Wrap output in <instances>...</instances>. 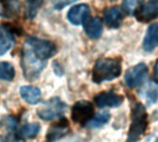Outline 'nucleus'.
I'll return each mask as SVG.
<instances>
[{
	"instance_id": "nucleus-7",
	"label": "nucleus",
	"mask_w": 158,
	"mask_h": 142,
	"mask_svg": "<svg viewBox=\"0 0 158 142\" xmlns=\"http://www.w3.org/2000/svg\"><path fill=\"white\" fill-rule=\"evenodd\" d=\"M148 68L144 63H139L129 68L125 75V82L130 88H136L142 85L147 76Z\"/></svg>"
},
{
	"instance_id": "nucleus-12",
	"label": "nucleus",
	"mask_w": 158,
	"mask_h": 142,
	"mask_svg": "<svg viewBox=\"0 0 158 142\" xmlns=\"http://www.w3.org/2000/svg\"><path fill=\"white\" fill-rule=\"evenodd\" d=\"M69 130V123L66 119H62L60 122L52 124L46 136V139L48 142H54L60 137L64 136Z\"/></svg>"
},
{
	"instance_id": "nucleus-17",
	"label": "nucleus",
	"mask_w": 158,
	"mask_h": 142,
	"mask_svg": "<svg viewBox=\"0 0 158 142\" xmlns=\"http://www.w3.org/2000/svg\"><path fill=\"white\" fill-rule=\"evenodd\" d=\"M20 94L27 103L35 105L41 100V91L39 88L31 86L22 87L20 89Z\"/></svg>"
},
{
	"instance_id": "nucleus-1",
	"label": "nucleus",
	"mask_w": 158,
	"mask_h": 142,
	"mask_svg": "<svg viewBox=\"0 0 158 142\" xmlns=\"http://www.w3.org/2000/svg\"><path fill=\"white\" fill-rule=\"evenodd\" d=\"M121 59L119 58H102L94 65L92 79L95 83L111 81L121 75Z\"/></svg>"
},
{
	"instance_id": "nucleus-13",
	"label": "nucleus",
	"mask_w": 158,
	"mask_h": 142,
	"mask_svg": "<svg viewBox=\"0 0 158 142\" xmlns=\"http://www.w3.org/2000/svg\"><path fill=\"white\" fill-rule=\"evenodd\" d=\"M158 46V23L152 24L143 39V48L147 52L152 51Z\"/></svg>"
},
{
	"instance_id": "nucleus-18",
	"label": "nucleus",
	"mask_w": 158,
	"mask_h": 142,
	"mask_svg": "<svg viewBox=\"0 0 158 142\" xmlns=\"http://www.w3.org/2000/svg\"><path fill=\"white\" fill-rule=\"evenodd\" d=\"M40 131V125L37 123L25 124L18 132V137L22 139H31L37 136Z\"/></svg>"
},
{
	"instance_id": "nucleus-11",
	"label": "nucleus",
	"mask_w": 158,
	"mask_h": 142,
	"mask_svg": "<svg viewBox=\"0 0 158 142\" xmlns=\"http://www.w3.org/2000/svg\"><path fill=\"white\" fill-rule=\"evenodd\" d=\"M14 43V35L10 26L7 24L0 25V56L7 53Z\"/></svg>"
},
{
	"instance_id": "nucleus-10",
	"label": "nucleus",
	"mask_w": 158,
	"mask_h": 142,
	"mask_svg": "<svg viewBox=\"0 0 158 142\" xmlns=\"http://www.w3.org/2000/svg\"><path fill=\"white\" fill-rule=\"evenodd\" d=\"M123 97L114 92H102L94 98L96 105L100 108L104 107H117L122 104Z\"/></svg>"
},
{
	"instance_id": "nucleus-23",
	"label": "nucleus",
	"mask_w": 158,
	"mask_h": 142,
	"mask_svg": "<svg viewBox=\"0 0 158 142\" xmlns=\"http://www.w3.org/2000/svg\"><path fill=\"white\" fill-rule=\"evenodd\" d=\"M77 0H54V7L57 10H61L66 6L76 2Z\"/></svg>"
},
{
	"instance_id": "nucleus-2",
	"label": "nucleus",
	"mask_w": 158,
	"mask_h": 142,
	"mask_svg": "<svg viewBox=\"0 0 158 142\" xmlns=\"http://www.w3.org/2000/svg\"><path fill=\"white\" fill-rule=\"evenodd\" d=\"M45 65V60L38 59L30 47L25 43L22 56V67L25 78L29 81L35 80L39 76Z\"/></svg>"
},
{
	"instance_id": "nucleus-3",
	"label": "nucleus",
	"mask_w": 158,
	"mask_h": 142,
	"mask_svg": "<svg viewBox=\"0 0 158 142\" xmlns=\"http://www.w3.org/2000/svg\"><path fill=\"white\" fill-rule=\"evenodd\" d=\"M147 112L141 103H136L132 110V122L127 142H138L147 128Z\"/></svg>"
},
{
	"instance_id": "nucleus-14",
	"label": "nucleus",
	"mask_w": 158,
	"mask_h": 142,
	"mask_svg": "<svg viewBox=\"0 0 158 142\" xmlns=\"http://www.w3.org/2000/svg\"><path fill=\"white\" fill-rule=\"evenodd\" d=\"M84 29L86 34L90 37L97 39L102 34V22L100 18L94 17L88 19L84 22Z\"/></svg>"
},
{
	"instance_id": "nucleus-9",
	"label": "nucleus",
	"mask_w": 158,
	"mask_h": 142,
	"mask_svg": "<svg viewBox=\"0 0 158 142\" xmlns=\"http://www.w3.org/2000/svg\"><path fill=\"white\" fill-rule=\"evenodd\" d=\"M89 13H90V10L89 6L86 4H80L73 7L69 10L67 14V18L71 23L74 25H80L89 19Z\"/></svg>"
},
{
	"instance_id": "nucleus-6",
	"label": "nucleus",
	"mask_w": 158,
	"mask_h": 142,
	"mask_svg": "<svg viewBox=\"0 0 158 142\" xmlns=\"http://www.w3.org/2000/svg\"><path fill=\"white\" fill-rule=\"evenodd\" d=\"M93 105L87 100H79L75 102L72 109V119L79 124H87L93 117Z\"/></svg>"
},
{
	"instance_id": "nucleus-25",
	"label": "nucleus",
	"mask_w": 158,
	"mask_h": 142,
	"mask_svg": "<svg viewBox=\"0 0 158 142\" xmlns=\"http://www.w3.org/2000/svg\"><path fill=\"white\" fill-rule=\"evenodd\" d=\"M152 79L153 81L158 84V59L154 65V69H153V75H152Z\"/></svg>"
},
{
	"instance_id": "nucleus-16",
	"label": "nucleus",
	"mask_w": 158,
	"mask_h": 142,
	"mask_svg": "<svg viewBox=\"0 0 158 142\" xmlns=\"http://www.w3.org/2000/svg\"><path fill=\"white\" fill-rule=\"evenodd\" d=\"M20 12L19 0H0V15L12 18Z\"/></svg>"
},
{
	"instance_id": "nucleus-8",
	"label": "nucleus",
	"mask_w": 158,
	"mask_h": 142,
	"mask_svg": "<svg viewBox=\"0 0 158 142\" xmlns=\"http://www.w3.org/2000/svg\"><path fill=\"white\" fill-rule=\"evenodd\" d=\"M136 18L139 22H148L158 17V0H149L141 5L136 11Z\"/></svg>"
},
{
	"instance_id": "nucleus-4",
	"label": "nucleus",
	"mask_w": 158,
	"mask_h": 142,
	"mask_svg": "<svg viewBox=\"0 0 158 142\" xmlns=\"http://www.w3.org/2000/svg\"><path fill=\"white\" fill-rule=\"evenodd\" d=\"M67 105L60 98H52L46 101L37 111V115L45 121L61 117L66 112Z\"/></svg>"
},
{
	"instance_id": "nucleus-21",
	"label": "nucleus",
	"mask_w": 158,
	"mask_h": 142,
	"mask_svg": "<svg viewBox=\"0 0 158 142\" xmlns=\"http://www.w3.org/2000/svg\"><path fill=\"white\" fill-rule=\"evenodd\" d=\"M24 1L26 6V15L29 19L35 18L44 0H24Z\"/></svg>"
},
{
	"instance_id": "nucleus-5",
	"label": "nucleus",
	"mask_w": 158,
	"mask_h": 142,
	"mask_svg": "<svg viewBox=\"0 0 158 142\" xmlns=\"http://www.w3.org/2000/svg\"><path fill=\"white\" fill-rule=\"evenodd\" d=\"M25 43L30 47L34 54L42 60L53 57L57 51L56 46L52 42L38 39L36 37H29Z\"/></svg>"
},
{
	"instance_id": "nucleus-19",
	"label": "nucleus",
	"mask_w": 158,
	"mask_h": 142,
	"mask_svg": "<svg viewBox=\"0 0 158 142\" xmlns=\"http://www.w3.org/2000/svg\"><path fill=\"white\" fill-rule=\"evenodd\" d=\"M110 120V113L108 112H99L96 116L92 117L91 120L87 124L89 127L91 128H99L107 124Z\"/></svg>"
},
{
	"instance_id": "nucleus-27",
	"label": "nucleus",
	"mask_w": 158,
	"mask_h": 142,
	"mask_svg": "<svg viewBox=\"0 0 158 142\" xmlns=\"http://www.w3.org/2000/svg\"><path fill=\"white\" fill-rule=\"evenodd\" d=\"M156 142H158V139H157V140H156Z\"/></svg>"
},
{
	"instance_id": "nucleus-22",
	"label": "nucleus",
	"mask_w": 158,
	"mask_h": 142,
	"mask_svg": "<svg viewBox=\"0 0 158 142\" xmlns=\"http://www.w3.org/2000/svg\"><path fill=\"white\" fill-rule=\"evenodd\" d=\"M142 3L143 0H123L122 8L127 14L131 15L136 13V11L142 5Z\"/></svg>"
},
{
	"instance_id": "nucleus-24",
	"label": "nucleus",
	"mask_w": 158,
	"mask_h": 142,
	"mask_svg": "<svg viewBox=\"0 0 158 142\" xmlns=\"http://www.w3.org/2000/svg\"><path fill=\"white\" fill-rule=\"evenodd\" d=\"M157 96H158V92H157V89L156 88L152 87V88H150L147 91V98H148V99L151 102H155V100L157 99Z\"/></svg>"
},
{
	"instance_id": "nucleus-20",
	"label": "nucleus",
	"mask_w": 158,
	"mask_h": 142,
	"mask_svg": "<svg viewBox=\"0 0 158 142\" xmlns=\"http://www.w3.org/2000/svg\"><path fill=\"white\" fill-rule=\"evenodd\" d=\"M15 76V70L12 64L5 61H0V79L11 81Z\"/></svg>"
},
{
	"instance_id": "nucleus-26",
	"label": "nucleus",
	"mask_w": 158,
	"mask_h": 142,
	"mask_svg": "<svg viewBox=\"0 0 158 142\" xmlns=\"http://www.w3.org/2000/svg\"><path fill=\"white\" fill-rule=\"evenodd\" d=\"M0 142H15V139H14V137L11 135H9V136L3 137Z\"/></svg>"
},
{
	"instance_id": "nucleus-15",
	"label": "nucleus",
	"mask_w": 158,
	"mask_h": 142,
	"mask_svg": "<svg viewBox=\"0 0 158 142\" xmlns=\"http://www.w3.org/2000/svg\"><path fill=\"white\" fill-rule=\"evenodd\" d=\"M104 21L108 27L116 29L118 28L123 22L122 11L117 7H112L105 11Z\"/></svg>"
}]
</instances>
